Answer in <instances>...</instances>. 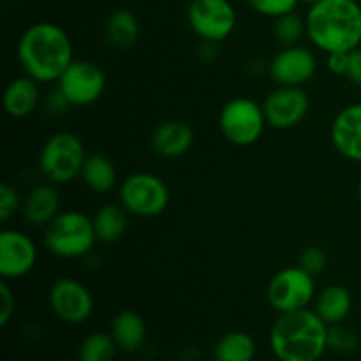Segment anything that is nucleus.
<instances>
[{"instance_id":"nucleus-1","label":"nucleus","mask_w":361,"mask_h":361,"mask_svg":"<svg viewBox=\"0 0 361 361\" xmlns=\"http://www.w3.org/2000/svg\"><path fill=\"white\" fill-rule=\"evenodd\" d=\"M18 60L27 76L41 85L53 83L74 62L73 41L60 25L37 21L20 35Z\"/></svg>"},{"instance_id":"nucleus-2","label":"nucleus","mask_w":361,"mask_h":361,"mask_svg":"<svg viewBox=\"0 0 361 361\" xmlns=\"http://www.w3.org/2000/svg\"><path fill=\"white\" fill-rule=\"evenodd\" d=\"M307 37L326 55L349 53L361 46V6L358 0H321L305 16Z\"/></svg>"},{"instance_id":"nucleus-3","label":"nucleus","mask_w":361,"mask_h":361,"mask_svg":"<svg viewBox=\"0 0 361 361\" xmlns=\"http://www.w3.org/2000/svg\"><path fill=\"white\" fill-rule=\"evenodd\" d=\"M328 331L316 310L281 314L270 331L271 351L279 361H319L328 349Z\"/></svg>"},{"instance_id":"nucleus-4","label":"nucleus","mask_w":361,"mask_h":361,"mask_svg":"<svg viewBox=\"0 0 361 361\" xmlns=\"http://www.w3.org/2000/svg\"><path fill=\"white\" fill-rule=\"evenodd\" d=\"M97 242L94 221L83 212H60L44 229L46 249L60 259L85 257Z\"/></svg>"},{"instance_id":"nucleus-5","label":"nucleus","mask_w":361,"mask_h":361,"mask_svg":"<svg viewBox=\"0 0 361 361\" xmlns=\"http://www.w3.org/2000/svg\"><path fill=\"white\" fill-rule=\"evenodd\" d=\"M87 150L80 136L69 130L51 134L39 154V169L46 182L63 185L80 178L87 161Z\"/></svg>"},{"instance_id":"nucleus-6","label":"nucleus","mask_w":361,"mask_h":361,"mask_svg":"<svg viewBox=\"0 0 361 361\" xmlns=\"http://www.w3.org/2000/svg\"><path fill=\"white\" fill-rule=\"evenodd\" d=\"M267 126L263 106L249 97L229 99L219 115V129L222 136L236 147H250L257 143Z\"/></svg>"},{"instance_id":"nucleus-7","label":"nucleus","mask_w":361,"mask_h":361,"mask_svg":"<svg viewBox=\"0 0 361 361\" xmlns=\"http://www.w3.org/2000/svg\"><path fill=\"white\" fill-rule=\"evenodd\" d=\"M120 204L136 217H157L168 208L169 189L154 173H133L120 185Z\"/></svg>"},{"instance_id":"nucleus-8","label":"nucleus","mask_w":361,"mask_h":361,"mask_svg":"<svg viewBox=\"0 0 361 361\" xmlns=\"http://www.w3.org/2000/svg\"><path fill=\"white\" fill-rule=\"evenodd\" d=\"M316 298L314 275L302 267H288L271 277L267 288V300L279 314L309 309Z\"/></svg>"},{"instance_id":"nucleus-9","label":"nucleus","mask_w":361,"mask_h":361,"mask_svg":"<svg viewBox=\"0 0 361 361\" xmlns=\"http://www.w3.org/2000/svg\"><path fill=\"white\" fill-rule=\"evenodd\" d=\"M236 9L229 0H190L187 21L194 34L204 42L226 41L235 32Z\"/></svg>"},{"instance_id":"nucleus-10","label":"nucleus","mask_w":361,"mask_h":361,"mask_svg":"<svg viewBox=\"0 0 361 361\" xmlns=\"http://www.w3.org/2000/svg\"><path fill=\"white\" fill-rule=\"evenodd\" d=\"M56 83L71 106L83 108L102 97L106 90V74L90 60H74Z\"/></svg>"},{"instance_id":"nucleus-11","label":"nucleus","mask_w":361,"mask_h":361,"mask_svg":"<svg viewBox=\"0 0 361 361\" xmlns=\"http://www.w3.org/2000/svg\"><path fill=\"white\" fill-rule=\"evenodd\" d=\"M51 312L67 324H81L94 312V296L83 282L62 277L53 282L48 293Z\"/></svg>"},{"instance_id":"nucleus-12","label":"nucleus","mask_w":361,"mask_h":361,"mask_svg":"<svg viewBox=\"0 0 361 361\" xmlns=\"http://www.w3.org/2000/svg\"><path fill=\"white\" fill-rule=\"evenodd\" d=\"M268 126L274 129H293L305 120L310 109V97L303 87L279 85L263 102Z\"/></svg>"},{"instance_id":"nucleus-13","label":"nucleus","mask_w":361,"mask_h":361,"mask_svg":"<svg viewBox=\"0 0 361 361\" xmlns=\"http://www.w3.org/2000/svg\"><path fill=\"white\" fill-rule=\"evenodd\" d=\"M37 263V247L27 233L20 229L0 231V275L14 281L30 274Z\"/></svg>"},{"instance_id":"nucleus-14","label":"nucleus","mask_w":361,"mask_h":361,"mask_svg":"<svg viewBox=\"0 0 361 361\" xmlns=\"http://www.w3.org/2000/svg\"><path fill=\"white\" fill-rule=\"evenodd\" d=\"M270 76L281 87H303L317 71V59L305 46H284L270 62Z\"/></svg>"},{"instance_id":"nucleus-15","label":"nucleus","mask_w":361,"mask_h":361,"mask_svg":"<svg viewBox=\"0 0 361 361\" xmlns=\"http://www.w3.org/2000/svg\"><path fill=\"white\" fill-rule=\"evenodd\" d=\"M330 136L342 157L361 162V102L345 106L335 115Z\"/></svg>"},{"instance_id":"nucleus-16","label":"nucleus","mask_w":361,"mask_h":361,"mask_svg":"<svg viewBox=\"0 0 361 361\" xmlns=\"http://www.w3.org/2000/svg\"><path fill=\"white\" fill-rule=\"evenodd\" d=\"M194 130L183 120H164L152 133V148L164 159H178L192 148Z\"/></svg>"},{"instance_id":"nucleus-17","label":"nucleus","mask_w":361,"mask_h":361,"mask_svg":"<svg viewBox=\"0 0 361 361\" xmlns=\"http://www.w3.org/2000/svg\"><path fill=\"white\" fill-rule=\"evenodd\" d=\"M21 214L32 226H48L60 214V196L55 183H37L21 200Z\"/></svg>"},{"instance_id":"nucleus-18","label":"nucleus","mask_w":361,"mask_h":361,"mask_svg":"<svg viewBox=\"0 0 361 361\" xmlns=\"http://www.w3.org/2000/svg\"><path fill=\"white\" fill-rule=\"evenodd\" d=\"M39 81L30 76H18L7 83L4 90V109L11 118H25L41 104Z\"/></svg>"},{"instance_id":"nucleus-19","label":"nucleus","mask_w":361,"mask_h":361,"mask_svg":"<svg viewBox=\"0 0 361 361\" xmlns=\"http://www.w3.org/2000/svg\"><path fill=\"white\" fill-rule=\"evenodd\" d=\"M353 309V296L348 288L331 284L316 296V312L328 326L341 324Z\"/></svg>"},{"instance_id":"nucleus-20","label":"nucleus","mask_w":361,"mask_h":361,"mask_svg":"<svg viewBox=\"0 0 361 361\" xmlns=\"http://www.w3.org/2000/svg\"><path fill=\"white\" fill-rule=\"evenodd\" d=\"M111 337L122 351H136L147 337V324L134 310H122L111 321Z\"/></svg>"},{"instance_id":"nucleus-21","label":"nucleus","mask_w":361,"mask_h":361,"mask_svg":"<svg viewBox=\"0 0 361 361\" xmlns=\"http://www.w3.org/2000/svg\"><path fill=\"white\" fill-rule=\"evenodd\" d=\"M129 212L120 203H106L92 217L97 242L115 243L126 235L129 228Z\"/></svg>"},{"instance_id":"nucleus-22","label":"nucleus","mask_w":361,"mask_h":361,"mask_svg":"<svg viewBox=\"0 0 361 361\" xmlns=\"http://www.w3.org/2000/svg\"><path fill=\"white\" fill-rule=\"evenodd\" d=\"M106 39L116 49H126L136 44L140 37V21L129 9H116L106 21Z\"/></svg>"},{"instance_id":"nucleus-23","label":"nucleus","mask_w":361,"mask_h":361,"mask_svg":"<svg viewBox=\"0 0 361 361\" xmlns=\"http://www.w3.org/2000/svg\"><path fill=\"white\" fill-rule=\"evenodd\" d=\"M81 182L97 194H106L116 185L115 164L106 155H88L80 175Z\"/></svg>"},{"instance_id":"nucleus-24","label":"nucleus","mask_w":361,"mask_h":361,"mask_svg":"<svg viewBox=\"0 0 361 361\" xmlns=\"http://www.w3.org/2000/svg\"><path fill=\"white\" fill-rule=\"evenodd\" d=\"M256 341L247 331H229L215 345V361H254Z\"/></svg>"},{"instance_id":"nucleus-25","label":"nucleus","mask_w":361,"mask_h":361,"mask_svg":"<svg viewBox=\"0 0 361 361\" xmlns=\"http://www.w3.org/2000/svg\"><path fill=\"white\" fill-rule=\"evenodd\" d=\"M116 342L113 341L111 334L95 331L90 334L80 345L78 360L80 361H113L116 356Z\"/></svg>"},{"instance_id":"nucleus-26","label":"nucleus","mask_w":361,"mask_h":361,"mask_svg":"<svg viewBox=\"0 0 361 361\" xmlns=\"http://www.w3.org/2000/svg\"><path fill=\"white\" fill-rule=\"evenodd\" d=\"M274 34L282 46L300 44L303 35H307L305 18L298 16L296 13H289L277 18L274 25Z\"/></svg>"},{"instance_id":"nucleus-27","label":"nucleus","mask_w":361,"mask_h":361,"mask_svg":"<svg viewBox=\"0 0 361 361\" xmlns=\"http://www.w3.org/2000/svg\"><path fill=\"white\" fill-rule=\"evenodd\" d=\"M300 2L302 0H247L250 9L256 11L261 16L274 18V20L284 14L295 13Z\"/></svg>"},{"instance_id":"nucleus-28","label":"nucleus","mask_w":361,"mask_h":361,"mask_svg":"<svg viewBox=\"0 0 361 361\" xmlns=\"http://www.w3.org/2000/svg\"><path fill=\"white\" fill-rule=\"evenodd\" d=\"M356 345H358V337H356L355 331L348 330V328L341 326V324L330 326V331H328V348L341 353H349L355 351Z\"/></svg>"},{"instance_id":"nucleus-29","label":"nucleus","mask_w":361,"mask_h":361,"mask_svg":"<svg viewBox=\"0 0 361 361\" xmlns=\"http://www.w3.org/2000/svg\"><path fill=\"white\" fill-rule=\"evenodd\" d=\"M326 264H328L326 252H324L323 249H319V247H309V249L303 250L302 256H300L298 267H302L303 270L309 271L310 275L316 277V275L323 274V271L326 270Z\"/></svg>"},{"instance_id":"nucleus-30","label":"nucleus","mask_w":361,"mask_h":361,"mask_svg":"<svg viewBox=\"0 0 361 361\" xmlns=\"http://www.w3.org/2000/svg\"><path fill=\"white\" fill-rule=\"evenodd\" d=\"M18 210H21V197L18 190L9 183L0 187V221L7 222L14 217Z\"/></svg>"},{"instance_id":"nucleus-31","label":"nucleus","mask_w":361,"mask_h":361,"mask_svg":"<svg viewBox=\"0 0 361 361\" xmlns=\"http://www.w3.org/2000/svg\"><path fill=\"white\" fill-rule=\"evenodd\" d=\"M0 298H2V309H0V326H7L11 317L14 316V309H16V300H14V293L11 291L7 281L2 279L0 284Z\"/></svg>"},{"instance_id":"nucleus-32","label":"nucleus","mask_w":361,"mask_h":361,"mask_svg":"<svg viewBox=\"0 0 361 361\" xmlns=\"http://www.w3.org/2000/svg\"><path fill=\"white\" fill-rule=\"evenodd\" d=\"M345 78L356 87H361V46L349 51L348 69H345Z\"/></svg>"},{"instance_id":"nucleus-33","label":"nucleus","mask_w":361,"mask_h":361,"mask_svg":"<svg viewBox=\"0 0 361 361\" xmlns=\"http://www.w3.org/2000/svg\"><path fill=\"white\" fill-rule=\"evenodd\" d=\"M349 62V53H330L326 59V66L330 69V73L338 74V76H344L345 69H348Z\"/></svg>"},{"instance_id":"nucleus-34","label":"nucleus","mask_w":361,"mask_h":361,"mask_svg":"<svg viewBox=\"0 0 361 361\" xmlns=\"http://www.w3.org/2000/svg\"><path fill=\"white\" fill-rule=\"evenodd\" d=\"M69 106H71L69 101L63 97V94L59 90V88H56L55 92H51V94H49V97L46 99V108H48V111H51V113H60V111H63L66 108H69Z\"/></svg>"},{"instance_id":"nucleus-35","label":"nucleus","mask_w":361,"mask_h":361,"mask_svg":"<svg viewBox=\"0 0 361 361\" xmlns=\"http://www.w3.org/2000/svg\"><path fill=\"white\" fill-rule=\"evenodd\" d=\"M302 2H305V4H309V6H314V4H317V2H321V0H302Z\"/></svg>"},{"instance_id":"nucleus-36","label":"nucleus","mask_w":361,"mask_h":361,"mask_svg":"<svg viewBox=\"0 0 361 361\" xmlns=\"http://www.w3.org/2000/svg\"><path fill=\"white\" fill-rule=\"evenodd\" d=\"M358 197H360V201H361V180H360V183H358Z\"/></svg>"},{"instance_id":"nucleus-37","label":"nucleus","mask_w":361,"mask_h":361,"mask_svg":"<svg viewBox=\"0 0 361 361\" xmlns=\"http://www.w3.org/2000/svg\"><path fill=\"white\" fill-rule=\"evenodd\" d=\"M55 361H74V360H69V358H60V360H55ZM80 361V360H78Z\"/></svg>"}]
</instances>
